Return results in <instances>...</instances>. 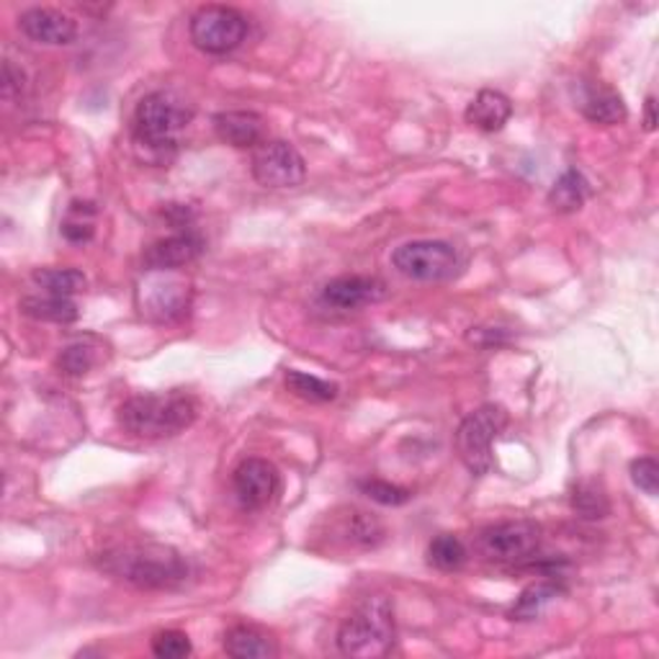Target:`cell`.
Masks as SVG:
<instances>
[{"mask_svg": "<svg viewBox=\"0 0 659 659\" xmlns=\"http://www.w3.org/2000/svg\"><path fill=\"white\" fill-rule=\"evenodd\" d=\"M428 562L441 572H456L466 562V547L458 536L441 533L428 543Z\"/></svg>", "mask_w": 659, "mask_h": 659, "instance_id": "d4e9b609", "label": "cell"}, {"mask_svg": "<svg viewBox=\"0 0 659 659\" xmlns=\"http://www.w3.org/2000/svg\"><path fill=\"white\" fill-rule=\"evenodd\" d=\"M306 163L291 142L263 140L252 152V179L266 188H294L304 181Z\"/></svg>", "mask_w": 659, "mask_h": 659, "instance_id": "ba28073f", "label": "cell"}, {"mask_svg": "<svg viewBox=\"0 0 659 659\" xmlns=\"http://www.w3.org/2000/svg\"><path fill=\"white\" fill-rule=\"evenodd\" d=\"M381 296H385V283L371 276H341L322 289V302L343 312L361 310L366 304L379 302Z\"/></svg>", "mask_w": 659, "mask_h": 659, "instance_id": "5bb4252c", "label": "cell"}, {"mask_svg": "<svg viewBox=\"0 0 659 659\" xmlns=\"http://www.w3.org/2000/svg\"><path fill=\"white\" fill-rule=\"evenodd\" d=\"M94 217H96L94 204L73 202L71 209H67V217L63 222V237H65V240L75 242V245L94 240V235H96Z\"/></svg>", "mask_w": 659, "mask_h": 659, "instance_id": "484cf974", "label": "cell"}, {"mask_svg": "<svg viewBox=\"0 0 659 659\" xmlns=\"http://www.w3.org/2000/svg\"><path fill=\"white\" fill-rule=\"evenodd\" d=\"M572 508L580 518L601 520L611 512V503H608V495L603 493V487L593 485V482H585V485L574 487Z\"/></svg>", "mask_w": 659, "mask_h": 659, "instance_id": "4316f807", "label": "cell"}, {"mask_svg": "<svg viewBox=\"0 0 659 659\" xmlns=\"http://www.w3.org/2000/svg\"><path fill=\"white\" fill-rule=\"evenodd\" d=\"M233 487L237 503L245 510H266L268 505H273L281 489L279 469L268 462V458L250 456L240 462L233 474Z\"/></svg>", "mask_w": 659, "mask_h": 659, "instance_id": "30bf717a", "label": "cell"}, {"mask_svg": "<svg viewBox=\"0 0 659 659\" xmlns=\"http://www.w3.org/2000/svg\"><path fill=\"white\" fill-rule=\"evenodd\" d=\"M655 96L647 98V104H644V114H647V129L651 132V129L657 127V114H655Z\"/></svg>", "mask_w": 659, "mask_h": 659, "instance_id": "1f68e13d", "label": "cell"}, {"mask_svg": "<svg viewBox=\"0 0 659 659\" xmlns=\"http://www.w3.org/2000/svg\"><path fill=\"white\" fill-rule=\"evenodd\" d=\"M98 566L140 590H175L188 580V562L165 543H127L101 554Z\"/></svg>", "mask_w": 659, "mask_h": 659, "instance_id": "7a4b0ae2", "label": "cell"}, {"mask_svg": "<svg viewBox=\"0 0 659 659\" xmlns=\"http://www.w3.org/2000/svg\"><path fill=\"white\" fill-rule=\"evenodd\" d=\"M225 651L235 659H273L279 647L266 631L256 626H233L225 634Z\"/></svg>", "mask_w": 659, "mask_h": 659, "instance_id": "ac0fdd59", "label": "cell"}, {"mask_svg": "<svg viewBox=\"0 0 659 659\" xmlns=\"http://www.w3.org/2000/svg\"><path fill=\"white\" fill-rule=\"evenodd\" d=\"M559 595V585L551 580H543V582H533V585H528L523 593H520L518 603L512 605L510 616L516 620H531L539 616V613L547 608V605L554 601Z\"/></svg>", "mask_w": 659, "mask_h": 659, "instance_id": "cb8c5ba5", "label": "cell"}, {"mask_svg": "<svg viewBox=\"0 0 659 659\" xmlns=\"http://www.w3.org/2000/svg\"><path fill=\"white\" fill-rule=\"evenodd\" d=\"M358 487H361V493L366 497H371V500L379 505H392L395 508V505H404L410 500L408 489L389 485V482H385V479H364Z\"/></svg>", "mask_w": 659, "mask_h": 659, "instance_id": "f1b7e54d", "label": "cell"}, {"mask_svg": "<svg viewBox=\"0 0 659 659\" xmlns=\"http://www.w3.org/2000/svg\"><path fill=\"white\" fill-rule=\"evenodd\" d=\"M392 266L404 279L439 283L454 279L462 268V256L446 240H412L392 252Z\"/></svg>", "mask_w": 659, "mask_h": 659, "instance_id": "52a82bcc", "label": "cell"}, {"mask_svg": "<svg viewBox=\"0 0 659 659\" xmlns=\"http://www.w3.org/2000/svg\"><path fill=\"white\" fill-rule=\"evenodd\" d=\"M19 29L26 40L44 47H67L78 40V21L57 9H29L21 13Z\"/></svg>", "mask_w": 659, "mask_h": 659, "instance_id": "7c38bea8", "label": "cell"}, {"mask_svg": "<svg viewBox=\"0 0 659 659\" xmlns=\"http://www.w3.org/2000/svg\"><path fill=\"white\" fill-rule=\"evenodd\" d=\"M21 310H24L29 317L57 322V325H67V322L78 320V304L67 296H26L24 302H21Z\"/></svg>", "mask_w": 659, "mask_h": 659, "instance_id": "44dd1931", "label": "cell"}, {"mask_svg": "<svg viewBox=\"0 0 659 659\" xmlns=\"http://www.w3.org/2000/svg\"><path fill=\"white\" fill-rule=\"evenodd\" d=\"M508 428V412L500 404H482L469 415L456 431V451L466 469L474 477H485L493 472L495 456L493 443L500 439V433Z\"/></svg>", "mask_w": 659, "mask_h": 659, "instance_id": "5b68a950", "label": "cell"}, {"mask_svg": "<svg viewBox=\"0 0 659 659\" xmlns=\"http://www.w3.org/2000/svg\"><path fill=\"white\" fill-rule=\"evenodd\" d=\"M104 361V348L98 346L94 338L75 341L71 346H65L57 356V369L65 377H86Z\"/></svg>", "mask_w": 659, "mask_h": 659, "instance_id": "d6986e66", "label": "cell"}, {"mask_svg": "<svg viewBox=\"0 0 659 659\" xmlns=\"http://www.w3.org/2000/svg\"><path fill=\"white\" fill-rule=\"evenodd\" d=\"M194 651L188 634L179 631V628H168V631H158L152 636V655L160 659H183Z\"/></svg>", "mask_w": 659, "mask_h": 659, "instance_id": "83f0119b", "label": "cell"}, {"mask_svg": "<svg viewBox=\"0 0 659 659\" xmlns=\"http://www.w3.org/2000/svg\"><path fill=\"white\" fill-rule=\"evenodd\" d=\"M338 647L346 657L377 659L395 647V611L387 597L374 595L358 605L338 628Z\"/></svg>", "mask_w": 659, "mask_h": 659, "instance_id": "277c9868", "label": "cell"}, {"mask_svg": "<svg viewBox=\"0 0 659 659\" xmlns=\"http://www.w3.org/2000/svg\"><path fill=\"white\" fill-rule=\"evenodd\" d=\"M196 402L183 392L137 395L119 408V423L137 439H173L194 425Z\"/></svg>", "mask_w": 659, "mask_h": 659, "instance_id": "3957f363", "label": "cell"}, {"mask_svg": "<svg viewBox=\"0 0 659 659\" xmlns=\"http://www.w3.org/2000/svg\"><path fill=\"white\" fill-rule=\"evenodd\" d=\"M194 109L173 90H155L134 109V152L142 163L165 168L179 152V134L191 125Z\"/></svg>", "mask_w": 659, "mask_h": 659, "instance_id": "6da1fadb", "label": "cell"}, {"mask_svg": "<svg viewBox=\"0 0 659 659\" xmlns=\"http://www.w3.org/2000/svg\"><path fill=\"white\" fill-rule=\"evenodd\" d=\"M34 283L42 287L44 294L73 299L80 291H86L88 279L75 268H42V271L34 273Z\"/></svg>", "mask_w": 659, "mask_h": 659, "instance_id": "7402d4cb", "label": "cell"}, {"mask_svg": "<svg viewBox=\"0 0 659 659\" xmlns=\"http://www.w3.org/2000/svg\"><path fill=\"white\" fill-rule=\"evenodd\" d=\"M191 42L204 55H229L248 36V19L233 6H202L194 11L188 24Z\"/></svg>", "mask_w": 659, "mask_h": 659, "instance_id": "8992f818", "label": "cell"}, {"mask_svg": "<svg viewBox=\"0 0 659 659\" xmlns=\"http://www.w3.org/2000/svg\"><path fill=\"white\" fill-rule=\"evenodd\" d=\"M580 111L587 121L603 127L620 125V121L628 117L624 98H620L613 88H605V86H587L582 90Z\"/></svg>", "mask_w": 659, "mask_h": 659, "instance_id": "e0dca14e", "label": "cell"}, {"mask_svg": "<svg viewBox=\"0 0 659 659\" xmlns=\"http://www.w3.org/2000/svg\"><path fill=\"white\" fill-rule=\"evenodd\" d=\"M202 235L194 229H181V233L152 242L144 250V266H148V271H179V268L194 263L202 256Z\"/></svg>", "mask_w": 659, "mask_h": 659, "instance_id": "4fadbf2b", "label": "cell"}, {"mask_svg": "<svg viewBox=\"0 0 659 659\" xmlns=\"http://www.w3.org/2000/svg\"><path fill=\"white\" fill-rule=\"evenodd\" d=\"M188 283L171 279V276H165V271H152L150 279L140 289L142 314H148V317L158 322L175 320L188 310Z\"/></svg>", "mask_w": 659, "mask_h": 659, "instance_id": "8fae6325", "label": "cell"}, {"mask_svg": "<svg viewBox=\"0 0 659 659\" xmlns=\"http://www.w3.org/2000/svg\"><path fill=\"white\" fill-rule=\"evenodd\" d=\"M214 132L229 148L248 150L263 142L266 121L256 111H222L214 117Z\"/></svg>", "mask_w": 659, "mask_h": 659, "instance_id": "9a60e30c", "label": "cell"}, {"mask_svg": "<svg viewBox=\"0 0 659 659\" xmlns=\"http://www.w3.org/2000/svg\"><path fill=\"white\" fill-rule=\"evenodd\" d=\"M24 90V73L17 71L11 63L3 65V96L6 101H11L13 96Z\"/></svg>", "mask_w": 659, "mask_h": 659, "instance_id": "4dcf8cb0", "label": "cell"}, {"mask_svg": "<svg viewBox=\"0 0 659 659\" xmlns=\"http://www.w3.org/2000/svg\"><path fill=\"white\" fill-rule=\"evenodd\" d=\"M287 389L299 400L304 402H333L338 397V385L333 381H325L320 377H312V374L304 371H287Z\"/></svg>", "mask_w": 659, "mask_h": 659, "instance_id": "603a6c76", "label": "cell"}, {"mask_svg": "<svg viewBox=\"0 0 659 659\" xmlns=\"http://www.w3.org/2000/svg\"><path fill=\"white\" fill-rule=\"evenodd\" d=\"M541 547V526L533 520H505L479 533V551L493 562H526Z\"/></svg>", "mask_w": 659, "mask_h": 659, "instance_id": "9c48e42d", "label": "cell"}, {"mask_svg": "<svg viewBox=\"0 0 659 659\" xmlns=\"http://www.w3.org/2000/svg\"><path fill=\"white\" fill-rule=\"evenodd\" d=\"M587 196H590L587 179L580 171L570 168V171H564L562 175H559L554 186H551L549 204L554 206L557 212L572 214V212L582 209V204L587 202Z\"/></svg>", "mask_w": 659, "mask_h": 659, "instance_id": "ffe728a7", "label": "cell"}, {"mask_svg": "<svg viewBox=\"0 0 659 659\" xmlns=\"http://www.w3.org/2000/svg\"><path fill=\"white\" fill-rule=\"evenodd\" d=\"M512 117V104L510 98L500 94V90H479L474 96V101L466 106V121L472 127H477L479 132H500V129L508 125Z\"/></svg>", "mask_w": 659, "mask_h": 659, "instance_id": "2e32d148", "label": "cell"}, {"mask_svg": "<svg viewBox=\"0 0 659 659\" xmlns=\"http://www.w3.org/2000/svg\"><path fill=\"white\" fill-rule=\"evenodd\" d=\"M631 479H634V485L641 489V493L655 497L659 493V464L649 456L636 458V462L631 464Z\"/></svg>", "mask_w": 659, "mask_h": 659, "instance_id": "f546056e", "label": "cell"}]
</instances>
